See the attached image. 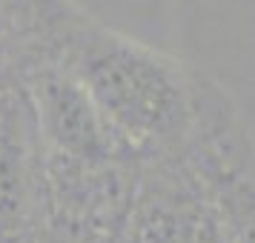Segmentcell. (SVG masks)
Wrapping results in <instances>:
<instances>
[{"label":"cell","mask_w":255,"mask_h":243,"mask_svg":"<svg viewBox=\"0 0 255 243\" xmlns=\"http://www.w3.org/2000/svg\"><path fill=\"white\" fill-rule=\"evenodd\" d=\"M20 49H40L75 75L106 123L143 158L181 155L207 72L118 32L75 0H9Z\"/></svg>","instance_id":"1"},{"label":"cell","mask_w":255,"mask_h":243,"mask_svg":"<svg viewBox=\"0 0 255 243\" xmlns=\"http://www.w3.org/2000/svg\"><path fill=\"white\" fill-rule=\"evenodd\" d=\"M184 158L212 197L224 243H255V140L238 103L212 75H204Z\"/></svg>","instance_id":"2"},{"label":"cell","mask_w":255,"mask_h":243,"mask_svg":"<svg viewBox=\"0 0 255 243\" xmlns=\"http://www.w3.org/2000/svg\"><path fill=\"white\" fill-rule=\"evenodd\" d=\"M49 172L35 109L17 75L0 83V243H43Z\"/></svg>","instance_id":"3"},{"label":"cell","mask_w":255,"mask_h":243,"mask_svg":"<svg viewBox=\"0 0 255 243\" xmlns=\"http://www.w3.org/2000/svg\"><path fill=\"white\" fill-rule=\"evenodd\" d=\"M121 243H224L212 197L184 152L143 158Z\"/></svg>","instance_id":"4"},{"label":"cell","mask_w":255,"mask_h":243,"mask_svg":"<svg viewBox=\"0 0 255 243\" xmlns=\"http://www.w3.org/2000/svg\"><path fill=\"white\" fill-rule=\"evenodd\" d=\"M17 58H20L17 26H14V17L6 0H0V83L17 75Z\"/></svg>","instance_id":"5"}]
</instances>
